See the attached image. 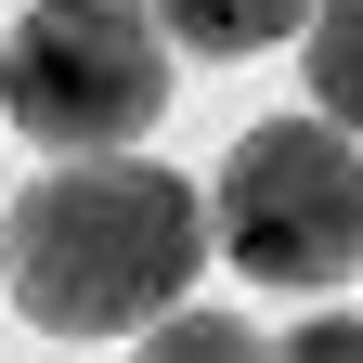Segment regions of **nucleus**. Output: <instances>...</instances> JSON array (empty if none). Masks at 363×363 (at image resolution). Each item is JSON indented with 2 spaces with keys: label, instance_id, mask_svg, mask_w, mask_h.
<instances>
[{
  "label": "nucleus",
  "instance_id": "1",
  "mask_svg": "<svg viewBox=\"0 0 363 363\" xmlns=\"http://www.w3.org/2000/svg\"><path fill=\"white\" fill-rule=\"evenodd\" d=\"M208 259V195L156 156H65L0 220V272L39 337H143Z\"/></svg>",
  "mask_w": 363,
  "mask_h": 363
},
{
  "label": "nucleus",
  "instance_id": "2",
  "mask_svg": "<svg viewBox=\"0 0 363 363\" xmlns=\"http://www.w3.org/2000/svg\"><path fill=\"white\" fill-rule=\"evenodd\" d=\"M208 234L234 247V272L286 298H325L363 272V156L337 143V117H259L208 182Z\"/></svg>",
  "mask_w": 363,
  "mask_h": 363
},
{
  "label": "nucleus",
  "instance_id": "3",
  "mask_svg": "<svg viewBox=\"0 0 363 363\" xmlns=\"http://www.w3.org/2000/svg\"><path fill=\"white\" fill-rule=\"evenodd\" d=\"M156 104H169V39H156L143 0H39L0 39V117L52 156L143 143Z\"/></svg>",
  "mask_w": 363,
  "mask_h": 363
},
{
  "label": "nucleus",
  "instance_id": "4",
  "mask_svg": "<svg viewBox=\"0 0 363 363\" xmlns=\"http://www.w3.org/2000/svg\"><path fill=\"white\" fill-rule=\"evenodd\" d=\"M143 13L182 39V52L247 65V52H272V39H298V13H311V0H143Z\"/></svg>",
  "mask_w": 363,
  "mask_h": 363
},
{
  "label": "nucleus",
  "instance_id": "5",
  "mask_svg": "<svg viewBox=\"0 0 363 363\" xmlns=\"http://www.w3.org/2000/svg\"><path fill=\"white\" fill-rule=\"evenodd\" d=\"M298 65H311V104H325L337 130H363V0H311L298 13Z\"/></svg>",
  "mask_w": 363,
  "mask_h": 363
},
{
  "label": "nucleus",
  "instance_id": "6",
  "mask_svg": "<svg viewBox=\"0 0 363 363\" xmlns=\"http://www.w3.org/2000/svg\"><path fill=\"white\" fill-rule=\"evenodd\" d=\"M156 350H247V325H220V311H156Z\"/></svg>",
  "mask_w": 363,
  "mask_h": 363
}]
</instances>
